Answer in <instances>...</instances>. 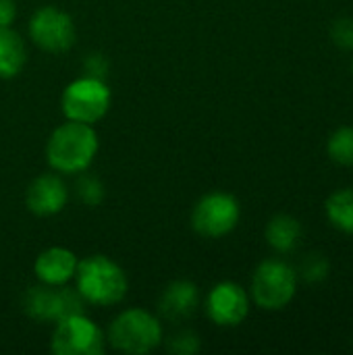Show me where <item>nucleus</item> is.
I'll return each mask as SVG.
<instances>
[{"label": "nucleus", "mask_w": 353, "mask_h": 355, "mask_svg": "<svg viewBox=\"0 0 353 355\" xmlns=\"http://www.w3.org/2000/svg\"><path fill=\"white\" fill-rule=\"evenodd\" d=\"M23 312L37 322H60L75 314H85V300L67 285H35L23 293Z\"/></svg>", "instance_id": "obj_4"}, {"label": "nucleus", "mask_w": 353, "mask_h": 355, "mask_svg": "<svg viewBox=\"0 0 353 355\" xmlns=\"http://www.w3.org/2000/svg\"><path fill=\"white\" fill-rule=\"evenodd\" d=\"M69 200V189L64 181L54 173H44L35 177L25 193L27 210L35 216H52L58 214Z\"/></svg>", "instance_id": "obj_11"}, {"label": "nucleus", "mask_w": 353, "mask_h": 355, "mask_svg": "<svg viewBox=\"0 0 353 355\" xmlns=\"http://www.w3.org/2000/svg\"><path fill=\"white\" fill-rule=\"evenodd\" d=\"M206 314L216 327H239L250 314V297L237 283H218L206 297Z\"/></svg>", "instance_id": "obj_10"}, {"label": "nucleus", "mask_w": 353, "mask_h": 355, "mask_svg": "<svg viewBox=\"0 0 353 355\" xmlns=\"http://www.w3.org/2000/svg\"><path fill=\"white\" fill-rule=\"evenodd\" d=\"M302 239V225L289 214H277L266 225V241L275 252L289 254Z\"/></svg>", "instance_id": "obj_15"}, {"label": "nucleus", "mask_w": 353, "mask_h": 355, "mask_svg": "<svg viewBox=\"0 0 353 355\" xmlns=\"http://www.w3.org/2000/svg\"><path fill=\"white\" fill-rule=\"evenodd\" d=\"M198 308H200V289L191 281L171 283L158 300L160 316L173 324L191 318L198 312Z\"/></svg>", "instance_id": "obj_12"}, {"label": "nucleus", "mask_w": 353, "mask_h": 355, "mask_svg": "<svg viewBox=\"0 0 353 355\" xmlns=\"http://www.w3.org/2000/svg\"><path fill=\"white\" fill-rule=\"evenodd\" d=\"M77 262L79 260L71 250L54 245L37 256L33 270L44 285H67L71 279H75Z\"/></svg>", "instance_id": "obj_13"}, {"label": "nucleus", "mask_w": 353, "mask_h": 355, "mask_svg": "<svg viewBox=\"0 0 353 355\" xmlns=\"http://www.w3.org/2000/svg\"><path fill=\"white\" fill-rule=\"evenodd\" d=\"M77 291L89 306L110 308L127 295V275L108 256L94 254L77 262Z\"/></svg>", "instance_id": "obj_2"}, {"label": "nucleus", "mask_w": 353, "mask_h": 355, "mask_svg": "<svg viewBox=\"0 0 353 355\" xmlns=\"http://www.w3.org/2000/svg\"><path fill=\"white\" fill-rule=\"evenodd\" d=\"M98 154V133L92 125L67 121L52 131L46 144L48 164L62 175H79Z\"/></svg>", "instance_id": "obj_1"}, {"label": "nucleus", "mask_w": 353, "mask_h": 355, "mask_svg": "<svg viewBox=\"0 0 353 355\" xmlns=\"http://www.w3.org/2000/svg\"><path fill=\"white\" fill-rule=\"evenodd\" d=\"M17 17L15 0H0V27H10Z\"/></svg>", "instance_id": "obj_23"}, {"label": "nucleus", "mask_w": 353, "mask_h": 355, "mask_svg": "<svg viewBox=\"0 0 353 355\" xmlns=\"http://www.w3.org/2000/svg\"><path fill=\"white\" fill-rule=\"evenodd\" d=\"M202 349L200 337L193 331H179L166 341V352L177 355H193Z\"/></svg>", "instance_id": "obj_20"}, {"label": "nucleus", "mask_w": 353, "mask_h": 355, "mask_svg": "<svg viewBox=\"0 0 353 355\" xmlns=\"http://www.w3.org/2000/svg\"><path fill=\"white\" fill-rule=\"evenodd\" d=\"M327 152L337 164L353 166V127L337 129L327 144Z\"/></svg>", "instance_id": "obj_17"}, {"label": "nucleus", "mask_w": 353, "mask_h": 355, "mask_svg": "<svg viewBox=\"0 0 353 355\" xmlns=\"http://www.w3.org/2000/svg\"><path fill=\"white\" fill-rule=\"evenodd\" d=\"M298 272L283 260L270 258L258 264L252 277V300L262 310H283L295 295Z\"/></svg>", "instance_id": "obj_6"}, {"label": "nucleus", "mask_w": 353, "mask_h": 355, "mask_svg": "<svg viewBox=\"0 0 353 355\" xmlns=\"http://www.w3.org/2000/svg\"><path fill=\"white\" fill-rule=\"evenodd\" d=\"M331 37L339 48L353 50V17L337 19L331 27Z\"/></svg>", "instance_id": "obj_21"}, {"label": "nucleus", "mask_w": 353, "mask_h": 355, "mask_svg": "<svg viewBox=\"0 0 353 355\" xmlns=\"http://www.w3.org/2000/svg\"><path fill=\"white\" fill-rule=\"evenodd\" d=\"M327 216L335 229L353 235V187L339 189L327 200Z\"/></svg>", "instance_id": "obj_16"}, {"label": "nucleus", "mask_w": 353, "mask_h": 355, "mask_svg": "<svg viewBox=\"0 0 353 355\" xmlns=\"http://www.w3.org/2000/svg\"><path fill=\"white\" fill-rule=\"evenodd\" d=\"M27 62V48L23 37L10 29L0 27V79L17 77Z\"/></svg>", "instance_id": "obj_14"}, {"label": "nucleus", "mask_w": 353, "mask_h": 355, "mask_svg": "<svg viewBox=\"0 0 353 355\" xmlns=\"http://www.w3.org/2000/svg\"><path fill=\"white\" fill-rule=\"evenodd\" d=\"M241 216V208L235 196L225 191H210L202 196L191 210V227L198 235L218 239L229 235Z\"/></svg>", "instance_id": "obj_7"}, {"label": "nucleus", "mask_w": 353, "mask_h": 355, "mask_svg": "<svg viewBox=\"0 0 353 355\" xmlns=\"http://www.w3.org/2000/svg\"><path fill=\"white\" fill-rule=\"evenodd\" d=\"M50 349L56 355H100L106 349V337L85 314H75L56 322Z\"/></svg>", "instance_id": "obj_8"}, {"label": "nucleus", "mask_w": 353, "mask_h": 355, "mask_svg": "<svg viewBox=\"0 0 353 355\" xmlns=\"http://www.w3.org/2000/svg\"><path fill=\"white\" fill-rule=\"evenodd\" d=\"M329 270H331V264L322 254H310L302 260L298 275L306 283H320L329 277Z\"/></svg>", "instance_id": "obj_19"}, {"label": "nucleus", "mask_w": 353, "mask_h": 355, "mask_svg": "<svg viewBox=\"0 0 353 355\" xmlns=\"http://www.w3.org/2000/svg\"><path fill=\"white\" fill-rule=\"evenodd\" d=\"M31 42L52 54L67 52L77 40V29L73 17L58 6H42L29 19Z\"/></svg>", "instance_id": "obj_9"}, {"label": "nucleus", "mask_w": 353, "mask_h": 355, "mask_svg": "<svg viewBox=\"0 0 353 355\" xmlns=\"http://www.w3.org/2000/svg\"><path fill=\"white\" fill-rule=\"evenodd\" d=\"M108 69H110L108 58H106L104 54H100V52H94V54H89V56H85V60H83V71H85L87 77L106 79Z\"/></svg>", "instance_id": "obj_22"}, {"label": "nucleus", "mask_w": 353, "mask_h": 355, "mask_svg": "<svg viewBox=\"0 0 353 355\" xmlns=\"http://www.w3.org/2000/svg\"><path fill=\"white\" fill-rule=\"evenodd\" d=\"M106 341L121 354L146 355L162 343V324L148 310L129 308L110 322Z\"/></svg>", "instance_id": "obj_3"}, {"label": "nucleus", "mask_w": 353, "mask_h": 355, "mask_svg": "<svg viewBox=\"0 0 353 355\" xmlns=\"http://www.w3.org/2000/svg\"><path fill=\"white\" fill-rule=\"evenodd\" d=\"M110 102L112 94L106 81L87 75L71 81L60 98L62 114L67 116V121H79L87 125L102 121L110 108Z\"/></svg>", "instance_id": "obj_5"}, {"label": "nucleus", "mask_w": 353, "mask_h": 355, "mask_svg": "<svg viewBox=\"0 0 353 355\" xmlns=\"http://www.w3.org/2000/svg\"><path fill=\"white\" fill-rule=\"evenodd\" d=\"M352 71H353V67H352Z\"/></svg>", "instance_id": "obj_24"}, {"label": "nucleus", "mask_w": 353, "mask_h": 355, "mask_svg": "<svg viewBox=\"0 0 353 355\" xmlns=\"http://www.w3.org/2000/svg\"><path fill=\"white\" fill-rule=\"evenodd\" d=\"M75 193H77V198H79V202L81 204H85V206H98L102 200H104V183L98 179V177H94V175H87L85 171H83V175L77 179V183H75Z\"/></svg>", "instance_id": "obj_18"}]
</instances>
